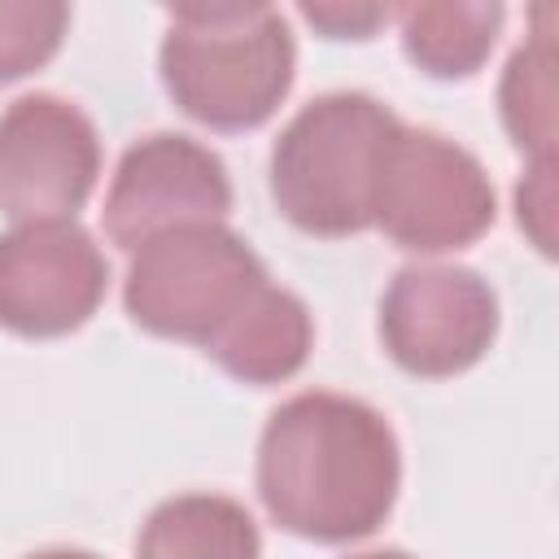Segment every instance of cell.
Masks as SVG:
<instances>
[{"instance_id": "6da1fadb", "label": "cell", "mask_w": 559, "mask_h": 559, "mask_svg": "<svg viewBox=\"0 0 559 559\" xmlns=\"http://www.w3.org/2000/svg\"><path fill=\"white\" fill-rule=\"evenodd\" d=\"M402 450L389 419L345 393L280 402L258 437V498L306 542L341 546L376 533L397 502Z\"/></svg>"}, {"instance_id": "7a4b0ae2", "label": "cell", "mask_w": 559, "mask_h": 559, "mask_svg": "<svg viewBox=\"0 0 559 559\" xmlns=\"http://www.w3.org/2000/svg\"><path fill=\"white\" fill-rule=\"evenodd\" d=\"M157 52L170 100L210 131L262 127L293 87L297 44L275 4L179 0Z\"/></svg>"}, {"instance_id": "3957f363", "label": "cell", "mask_w": 559, "mask_h": 559, "mask_svg": "<svg viewBox=\"0 0 559 559\" xmlns=\"http://www.w3.org/2000/svg\"><path fill=\"white\" fill-rule=\"evenodd\" d=\"M393 109L367 92H323L301 105L271 144V201L310 236H354L371 227V192Z\"/></svg>"}, {"instance_id": "277c9868", "label": "cell", "mask_w": 559, "mask_h": 559, "mask_svg": "<svg viewBox=\"0 0 559 559\" xmlns=\"http://www.w3.org/2000/svg\"><path fill=\"white\" fill-rule=\"evenodd\" d=\"M262 284L266 266L245 236L205 223L144 240L131 253L122 306L144 332L205 349Z\"/></svg>"}, {"instance_id": "5b68a950", "label": "cell", "mask_w": 559, "mask_h": 559, "mask_svg": "<svg viewBox=\"0 0 559 559\" xmlns=\"http://www.w3.org/2000/svg\"><path fill=\"white\" fill-rule=\"evenodd\" d=\"M498 214L485 166L441 131L406 127L389 135L371 192V227L406 253H454L476 245Z\"/></svg>"}, {"instance_id": "8992f818", "label": "cell", "mask_w": 559, "mask_h": 559, "mask_svg": "<svg viewBox=\"0 0 559 559\" xmlns=\"http://www.w3.org/2000/svg\"><path fill=\"white\" fill-rule=\"evenodd\" d=\"M498 336L493 288L450 262L402 266L380 297V345L384 354L424 380H445L485 358Z\"/></svg>"}, {"instance_id": "52a82bcc", "label": "cell", "mask_w": 559, "mask_h": 559, "mask_svg": "<svg viewBox=\"0 0 559 559\" xmlns=\"http://www.w3.org/2000/svg\"><path fill=\"white\" fill-rule=\"evenodd\" d=\"M100 175L92 118L52 92L17 96L0 114V214L13 223L74 218Z\"/></svg>"}, {"instance_id": "ba28073f", "label": "cell", "mask_w": 559, "mask_h": 559, "mask_svg": "<svg viewBox=\"0 0 559 559\" xmlns=\"http://www.w3.org/2000/svg\"><path fill=\"white\" fill-rule=\"evenodd\" d=\"M231 210V179L214 148L179 131H153L135 140L109 179L105 192V236L135 253L144 240L223 223Z\"/></svg>"}, {"instance_id": "9c48e42d", "label": "cell", "mask_w": 559, "mask_h": 559, "mask_svg": "<svg viewBox=\"0 0 559 559\" xmlns=\"http://www.w3.org/2000/svg\"><path fill=\"white\" fill-rule=\"evenodd\" d=\"M109 288V262L74 218L13 223L0 236V328L48 341L83 328Z\"/></svg>"}, {"instance_id": "30bf717a", "label": "cell", "mask_w": 559, "mask_h": 559, "mask_svg": "<svg viewBox=\"0 0 559 559\" xmlns=\"http://www.w3.org/2000/svg\"><path fill=\"white\" fill-rule=\"evenodd\" d=\"M314 323L301 297H293L280 284H262L231 319L227 328L205 345V354L240 384H284L297 376L310 358Z\"/></svg>"}, {"instance_id": "8fae6325", "label": "cell", "mask_w": 559, "mask_h": 559, "mask_svg": "<svg viewBox=\"0 0 559 559\" xmlns=\"http://www.w3.org/2000/svg\"><path fill=\"white\" fill-rule=\"evenodd\" d=\"M253 515L227 493H175L135 533V559H258Z\"/></svg>"}, {"instance_id": "7c38bea8", "label": "cell", "mask_w": 559, "mask_h": 559, "mask_svg": "<svg viewBox=\"0 0 559 559\" xmlns=\"http://www.w3.org/2000/svg\"><path fill=\"white\" fill-rule=\"evenodd\" d=\"M498 0H415L393 9L406 57L432 79H467L476 74L502 31Z\"/></svg>"}, {"instance_id": "4fadbf2b", "label": "cell", "mask_w": 559, "mask_h": 559, "mask_svg": "<svg viewBox=\"0 0 559 559\" xmlns=\"http://www.w3.org/2000/svg\"><path fill=\"white\" fill-rule=\"evenodd\" d=\"M537 31L511 52L502 83H498V114L520 153L555 157V44H550V22L555 9H537Z\"/></svg>"}, {"instance_id": "5bb4252c", "label": "cell", "mask_w": 559, "mask_h": 559, "mask_svg": "<svg viewBox=\"0 0 559 559\" xmlns=\"http://www.w3.org/2000/svg\"><path fill=\"white\" fill-rule=\"evenodd\" d=\"M70 4L61 0H0V83L26 79L61 48Z\"/></svg>"}, {"instance_id": "9a60e30c", "label": "cell", "mask_w": 559, "mask_h": 559, "mask_svg": "<svg viewBox=\"0 0 559 559\" xmlns=\"http://www.w3.org/2000/svg\"><path fill=\"white\" fill-rule=\"evenodd\" d=\"M515 223L542 258H555V157L528 162V175L515 188Z\"/></svg>"}, {"instance_id": "2e32d148", "label": "cell", "mask_w": 559, "mask_h": 559, "mask_svg": "<svg viewBox=\"0 0 559 559\" xmlns=\"http://www.w3.org/2000/svg\"><path fill=\"white\" fill-rule=\"evenodd\" d=\"M301 17L323 31L328 39H367L376 35L384 22H393L389 4H345V0H328V4H301Z\"/></svg>"}, {"instance_id": "e0dca14e", "label": "cell", "mask_w": 559, "mask_h": 559, "mask_svg": "<svg viewBox=\"0 0 559 559\" xmlns=\"http://www.w3.org/2000/svg\"><path fill=\"white\" fill-rule=\"evenodd\" d=\"M26 559H100V555H92V550H66V546H57V550H39V555H26Z\"/></svg>"}, {"instance_id": "ac0fdd59", "label": "cell", "mask_w": 559, "mask_h": 559, "mask_svg": "<svg viewBox=\"0 0 559 559\" xmlns=\"http://www.w3.org/2000/svg\"><path fill=\"white\" fill-rule=\"evenodd\" d=\"M349 559H411L402 550H367V555H349Z\"/></svg>"}]
</instances>
